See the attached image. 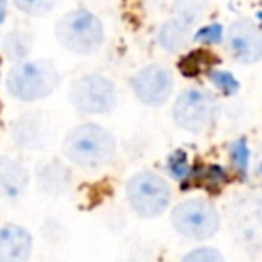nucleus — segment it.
Wrapping results in <instances>:
<instances>
[{"label": "nucleus", "mask_w": 262, "mask_h": 262, "mask_svg": "<svg viewBox=\"0 0 262 262\" xmlns=\"http://www.w3.org/2000/svg\"><path fill=\"white\" fill-rule=\"evenodd\" d=\"M63 157L79 169H104L117 157V140L110 129L95 122L72 127L61 144Z\"/></svg>", "instance_id": "f257e3e1"}, {"label": "nucleus", "mask_w": 262, "mask_h": 262, "mask_svg": "<svg viewBox=\"0 0 262 262\" xmlns=\"http://www.w3.org/2000/svg\"><path fill=\"white\" fill-rule=\"evenodd\" d=\"M61 74L51 59H26L15 63L6 76V90L20 102H36L58 90Z\"/></svg>", "instance_id": "f03ea898"}, {"label": "nucleus", "mask_w": 262, "mask_h": 262, "mask_svg": "<svg viewBox=\"0 0 262 262\" xmlns=\"http://www.w3.org/2000/svg\"><path fill=\"white\" fill-rule=\"evenodd\" d=\"M54 38L67 52L88 58L102 49L106 31L95 13L88 9H74L56 22Z\"/></svg>", "instance_id": "7ed1b4c3"}, {"label": "nucleus", "mask_w": 262, "mask_h": 262, "mask_svg": "<svg viewBox=\"0 0 262 262\" xmlns=\"http://www.w3.org/2000/svg\"><path fill=\"white\" fill-rule=\"evenodd\" d=\"M171 225L183 239L203 243L221 230V214L210 200L189 198L171 208Z\"/></svg>", "instance_id": "20e7f679"}, {"label": "nucleus", "mask_w": 262, "mask_h": 262, "mask_svg": "<svg viewBox=\"0 0 262 262\" xmlns=\"http://www.w3.org/2000/svg\"><path fill=\"white\" fill-rule=\"evenodd\" d=\"M127 205L139 217L157 219L167 212L172 201V190L162 174L153 171H140L126 183Z\"/></svg>", "instance_id": "39448f33"}, {"label": "nucleus", "mask_w": 262, "mask_h": 262, "mask_svg": "<svg viewBox=\"0 0 262 262\" xmlns=\"http://www.w3.org/2000/svg\"><path fill=\"white\" fill-rule=\"evenodd\" d=\"M219 104L214 94L203 88H187L172 104V120L180 129L194 135L207 133L215 126Z\"/></svg>", "instance_id": "423d86ee"}, {"label": "nucleus", "mask_w": 262, "mask_h": 262, "mask_svg": "<svg viewBox=\"0 0 262 262\" xmlns=\"http://www.w3.org/2000/svg\"><path fill=\"white\" fill-rule=\"evenodd\" d=\"M69 101L83 115H106L113 112L119 94L110 77L102 74H86L70 84Z\"/></svg>", "instance_id": "0eeeda50"}, {"label": "nucleus", "mask_w": 262, "mask_h": 262, "mask_svg": "<svg viewBox=\"0 0 262 262\" xmlns=\"http://www.w3.org/2000/svg\"><path fill=\"white\" fill-rule=\"evenodd\" d=\"M129 86L142 104L158 108L171 99L174 90V76L167 67L151 63L133 74Z\"/></svg>", "instance_id": "6e6552de"}, {"label": "nucleus", "mask_w": 262, "mask_h": 262, "mask_svg": "<svg viewBox=\"0 0 262 262\" xmlns=\"http://www.w3.org/2000/svg\"><path fill=\"white\" fill-rule=\"evenodd\" d=\"M225 41L230 56L241 65H253L262 59V27L253 20L241 18L230 24Z\"/></svg>", "instance_id": "1a4fd4ad"}, {"label": "nucleus", "mask_w": 262, "mask_h": 262, "mask_svg": "<svg viewBox=\"0 0 262 262\" xmlns=\"http://www.w3.org/2000/svg\"><path fill=\"white\" fill-rule=\"evenodd\" d=\"M11 137L16 146L26 151L43 149L51 139V126L47 117H43L40 112L24 113L13 122Z\"/></svg>", "instance_id": "9d476101"}, {"label": "nucleus", "mask_w": 262, "mask_h": 262, "mask_svg": "<svg viewBox=\"0 0 262 262\" xmlns=\"http://www.w3.org/2000/svg\"><path fill=\"white\" fill-rule=\"evenodd\" d=\"M33 246V235L22 225L0 226V262H29Z\"/></svg>", "instance_id": "9b49d317"}, {"label": "nucleus", "mask_w": 262, "mask_h": 262, "mask_svg": "<svg viewBox=\"0 0 262 262\" xmlns=\"http://www.w3.org/2000/svg\"><path fill=\"white\" fill-rule=\"evenodd\" d=\"M31 183L27 167L16 158L0 155V198L18 200L26 194Z\"/></svg>", "instance_id": "f8f14e48"}, {"label": "nucleus", "mask_w": 262, "mask_h": 262, "mask_svg": "<svg viewBox=\"0 0 262 262\" xmlns=\"http://www.w3.org/2000/svg\"><path fill=\"white\" fill-rule=\"evenodd\" d=\"M38 189L47 196H63L72 187V171L59 160H43L36 167Z\"/></svg>", "instance_id": "ddd939ff"}, {"label": "nucleus", "mask_w": 262, "mask_h": 262, "mask_svg": "<svg viewBox=\"0 0 262 262\" xmlns=\"http://www.w3.org/2000/svg\"><path fill=\"white\" fill-rule=\"evenodd\" d=\"M190 40H194V24L180 16H172L162 24L157 34V43L171 54L182 52L190 43Z\"/></svg>", "instance_id": "4468645a"}, {"label": "nucleus", "mask_w": 262, "mask_h": 262, "mask_svg": "<svg viewBox=\"0 0 262 262\" xmlns=\"http://www.w3.org/2000/svg\"><path fill=\"white\" fill-rule=\"evenodd\" d=\"M0 51L13 63L26 61L33 51V34L27 31H9L0 41Z\"/></svg>", "instance_id": "2eb2a0df"}, {"label": "nucleus", "mask_w": 262, "mask_h": 262, "mask_svg": "<svg viewBox=\"0 0 262 262\" xmlns=\"http://www.w3.org/2000/svg\"><path fill=\"white\" fill-rule=\"evenodd\" d=\"M250 149L244 139H239L235 142H232L230 146V164L237 176L241 178H248L250 174Z\"/></svg>", "instance_id": "dca6fc26"}, {"label": "nucleus", "mask_w": 262, "mask_h": 262, "mask_svg": "<svg viewBox=\"0 0 262 262\" xmlns=\"http://www.w3.org/2000/svg\"><path fill=\"white\" fill-rule=\"evenodd\" d=\"M207 77L214 88H217L225 95H235L239 92V81L232 72L225 69H208Z\"/></svg>", "instance_id": "f3484780"}, {"label": "nucleus", "mask_w": 262, "mask_h": 262, "mask_svg": "<svg viewBox=\"0 0 262 262\" xmlns=\"http://www.w3.org/2000/svg\"><path fill=\"white\" fill-rule=\"evenodd\" d=\"M13 6L27 16H45L54 11L59 0H11Z\"/></svg>", "instance_id": "a211bd4d"}, {"label": "nucleus", "mask_w": 262, "mask_h": 262, "mask_svg": "<svg viewBox=\"0 0 262 262\" xmlns=\"http://www.w3.org/2000/svg\"><path fill=\"white\" fill-rule=\"evenodd\" d=\"M167 171L176 182H185L192 174V165L183 151H174L167 158Z\"/></svg>", "instance_id": "6ab92c4d"}, {"label": "nucleus", "mask_w": 262, "mask_h": 262, "mask_svg": "<svg viewBox=\"0 0 262 262\" xmlns=\"http://www.w3.org/2000/svg\"><path fill=\"white\" fill-rule=\"evenodd\" d=\"M205 8H207V0H174L176 16L185 18L187 22L194 24V26L203 15Z\"/></svg>", "instance_id": "aec40b11"}, {"label": "nucleus", "mask_w": 262, "mask_h": 262, "mask_svg": "<svg viewBox=\"0 0 262 262\" xmlns=\"http://www.w3.org/2000/svg\"><path fill=\"white\" fill-rule=\"evenodd\" d=\"M180 262H226L223 253L217 248L212 246H198L187 251Z\"/></svg>", "instance_id": "412c9836"}, {"label": "nucleus", "mask_w": 262, "mask_h": 262, "mask_svg": "<svg viewBox=\"0 0 262 262\" xmlns=\"http://www.w3.org/2000/svg\"><path fill=\"white\" fill-rule=\"evenodd\" d=\"M225 33L221 24H210V26L200 27V29L194 33V41L201 45H217L225 40Z\"/></svg>", "instance_id": "4be33fe9"}, {"label": "nucleus", "mask_w": 262, "mask_h": 262, "mask_svg": "<svg viewBox=\"0 0 262 262\" xmlns=\"http://www.w3.org/2000/svg\"><path fill=\"white\" fill-rule=\"evenodd\" d=\"M228 182V172L219 165H210L201 172V185H205L207 189H221L225 183Z\"/></svg>", "instance_id": "5701e85b"}, {"label": "nucleus", "mask_w": 262, "mask_h": 262, "mask_svg": "<svg viewBox=\"0 0 262 262\" xmlns=\"http://www.w3.org/2000/svg\"><path fill=\"white\" fill-rule=\"evenodd\" d=\"M250 174L253 178V182L258 187H262V147L257 151V155L253 157V164L250 167Z\"/></svg>", "instance_id": "b1692460"}, {"label": "nucleus", "mask_w": 262, "mask_h": 262, "mask_svg": "<svg viewBox=\"0 0 262 262\" xmlns=\"http://www.w3.org/2000/svg\"><path fill=\"white\" fill-rule=\"evenodd\" d=\"M253 215H255V221H257V225L262 228V198H258V200L255 201V205H253Z\"/></svg>", "instance_id": "393cba45"}, {"label": "nucleus", "mask_w": 262, "mask_h": 262, "mask_svg": "<svg viewBox=\"0 0 262 262\" xmlns=\"http://www.w3.org/2000/svg\"><path fill=\"white\" fill-rule=\"evenodd\" d=\"M6 13H8V0H0V24L4 22Z\"/></svg>", "instance_id": "a878e982"}]
</instances>
